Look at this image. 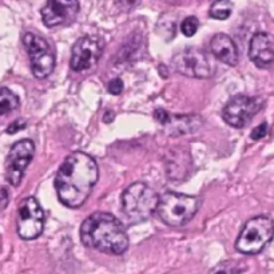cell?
<instances>
[{
	"instance_id": "10",
	"label": "cell",
	"mask_w": 274,
	"mask_h": 274,
	"mask_svg": "<svg viewBox=\"0 0 274 274\" xmlns=\"http://www.w3.org/2000/svg\"><path fill=\"white\" fill-rule=\"evenodd\" d=\"M35 145L30 139H21L11 147L5 160V179L12 186H18L23 179L27 166L31 163Z\"/></svg>"
},
{
	"instance_id": "3",
	"label": "cell",
	"mask_w": 274,
	"mask_h": 274,
	"mask_svg": "<svg viewBox=\"0 0 274 274\" xmlns=\"http://www.w3.org/2000/svg\"><path fill=\"white\" fill-rule=\"evenodd\" d=\"M159 196L143 182L130 185L122 194V210L127 222L131 225L145 222L157 212Z\"/></svg>"
},
{
	"instance_id": "17",
	"label": "cell",
	"mask_w": 274,
	"mask_h": 274,
	"mask_svg": "<svg viewBox=\"0 0 274 274\" xmlns=\"http://www.w3.org/2000/svg\"><path fill=\"white\" fill-rule=\"evenodd\" d=\"M19 107V98L10 88H0V117Z\"/></svg>"
},
{
	"instance_id": "7",
	"label": "cell",
	"mask_w": 274,
	"mask_h": 274,
	"mask_svg": "<svg viewBox=\"0 0 274 274\" xmlns=\"http://www.w3.org/2000/svg\"><path fill=\"white\" fill-rule=\"evenodd\" d=\"M173 67L182 75L199 79L210 78L215 71L212 58L196 47H187L178 52L173 58Z\"/></svg>"
},
{
	"instance_id": "14",
	"label": "cell",
	"mask_w": 274,
	"mask_h": 274,
	"mask_svg": "<svg viewBox=\"0 0 274 274\" xmlns=\"http://www.w3.org/2000/svg\"><path fill=\"white\" fill-rule=\"evenodd\" d=\"M156 119L169 130L171 135H182L194 133L199 126V119L194 115H170L165 110H157Z\"/></svg>"
},
{
	"instance_id": "8",
	"label": "cell",
	"mask_w": 274,
	"mask_h": 274,
	"mask_svg": "<svg viewBox=\"0 0 274 274\" xmlns=\"http://www.w3.org/2000/svg\"><path fill=\"white\" fill-rule=\"evenodd\" d=\"M18 234L23 239H35L44 228V212L37 198L28 196L23 199L18 209Z\"/></svg>"
},
{
	"instance_id": "15",
	"label": "cell",
	"mask_w": 274,
	"mask_h": 274,
	"mask_svg": "<svg viewBox=\"0 0 274 274\" xmlns=\"http://www.w3.org/2000/svg\"><path fill=\"white\" fill-rule=\"evenodd\" d=\"M212 52L218 60H221L229 66L238 64V50L233 39L226 34H217L214 35L210 41Z\"/></svg>"
},
{
	"instance_id": "22",
	"label": "cell",
	"mask_w": 274,
	"mask_h": 274,
	"mask_svg": "<svg viewBox=\"0 0 274 274\" xmlns=\"http://www.w3.org/2000/svg\"><path fill=\"white\" fill-rule=\"evenodd\" d=\"M266 133H268V124L262 123L252 131L250 137H252V139L258 140V139H262L265 135H266Z\"/></svg>"
},
{
	"instance_id": "4",
	"label": "cell",
	"mask_w": 274,
	"mask_h": 274,
	"mask_svg": "<svg viewBox=\"0 0 274 274\" xmlns=\"http://www.w3.org/2000/svg\"><path fill=\"white\" fill-rule=\"evenodd\" d=\"M201 205L198 196L167 192L159 198L157 213L167 226L179 228L192 221Z\"/></svg>"
},
{
	"instance_id": "19",
	"label": "cell",
	"mask_w": 274,
	"mask_h": 274,
	"mask_svg": "<svg viewBox=\"0 0 274 274\" xmlns=\"http://www.w3.org/2000/svg\"><path fill=\"white\" fill-rule=\"evenodd\" d=\"M238 273V266L233 261H225L218 264L215 268H213L209 274H237Z\"/></svg>"
},
{
	"instance_id": "2",
	"label": "cell",
	"mask_w": 274,
	"mask_h": 274,
	"mask_svg": "<svg viewBox=\"0 0 274 274\" xmlns=\"http://www.w3.org/2000/svg\"><path fill=\"white\" fill-rule=\"evenodd\" d=\"M80 239L87 248L115 255L123 254L129 248L126 229L110 213H94L86 218L80 226Z\"/></svg>"
},
{
	"instance_id": "20",
	"label": "cell",
	"mask_w": 274,
	"mask_h": 274,
	"mask_svg": "<svg viewBox=\"0 0 274 274\" xmlns=\"http://www.w3.org/2000/svg\"><path fill=\"white\" fill-rule=\"evenodd\" d=\"M199 27V21L194 16H189L185 20L182 21L181 24V31L185 37H193Z\"/></svg>"
},
{
	"instance_id": "18",
	"label": "cell",
	"mask_w": 274,
	"mask_h": 274,
	"mask_svg": "<svg viewBox=\"0 0 274 274\" xmlns=\"http://www.w3.org/2000/svg\"><path fill=\"white\" fill-rule=\"evenodd\" d=\"M232 11H233V4L230 1L221 0V1L213 3L212 7H210V16L213 19H217V20H225L230 16Z\"/></svg>"
},
{
	"instance_id": "9",
	"label": "cell",
	"mask_w": 274,
	"mask_h": 274,
	"mask_svg": "<svg viewBox=\"0 0 274 274\" xmlns=\"http://www.w3.org/2000/svg\"><path fill=\"white\" fill-rule=\"evenodd\" d=\"M262 106H264V100L261 98L235 95L223 107V120L235 129H242L262 109Z\"/></svg>"
},
{
	"instance_id": "13",
	"label": "cell",
	"mask_w": 274,
	"mask_h": 274,
	"mask_svg": "<svg viewBox=\"0 0 274 274\" xmlns=\"http://www.w3.org/2000/svg\"><path fill=\"white\" fill-rule=\"evenodd\" d=\"M249 58L259 68L274 64V37L268 32H257L249 46Z\"/></svg>"
},
{
	"instance_id": "16",
	"label": "cell",
	"mask_w": 274,
	"mask_h": 274,
	"mask_svg": "<svg viewBox=\"0 0 274 274\" xmlns=\"http://www.w3.org/2000/svg\"><path fill=\"white\" fill-rule=\"evenodd\" d=\"M181 151H171L170 157L166 159V167H167V176H170L171 179H183L185 176L183 174L189 173V167L192 163V157L190 154H187L183 159L179 162V158L182 157Z\"/></svg>"
},
{
	"instance_id": "21",
	"label": "cell",
	"mask_w": 274,
	"mask_h": 274,
	"mask_svg": "<svg viewBox=\"0 0 274 274\" xmlns=\"http://www.w3.org/2000/svg\"><path fill=\"white\" fill-rule=\"evenodd\" d=\"M107 90H109V93L113 94V95H119V94L123 91V82L119 78L113 79V80H110L109 82Z\"/></svg>"
},
{
	"instance_id": "23",
	"label": "cell",
	"mask_w": 274,
	"mask_h": 274,
	"mask_svg": "<svg viewBox=\"0 0 274 274\" xmlns=\"http://www.w3.org/2000/svg\"><path fill=\"white\" fill-rule=\"evenodd\" d=\"M24 127H26V122H24L23 119H18V120L14 122V123H11L10 126H8L7 133H8V134H15V133H18L19 130H23Z\"/></svg>"
},
{
	"instance_id": "11",
	"label": "cell",
	"mask_w": 274,
	"mask_h": 274,
	"mask_svg": "<svg viewBox=\"0 0 274 274\" xmlns=\"http://www.w3.org/2000/svg\"><path fill=\"white\" fill-rule=\"evenodd\" d=\"M103 51V41L97 37H83L77 40L71 50V68L77 73L97 64Z\"/></svg>"
},
{
	"instance_id": "24",
	"label": "cell",
	"mask_w": 274,
	"mask_h": 274,
	"mask_svg": "<svg viewBox=\"0 0 274 274\" xmlns=\"http://www.w3.org/2000/svg\"><path fill=\"white\" fill-rule=\"evenodd\" d=\"M8 203V193L5 189L0 190V207H5Z\"/></svg>"
},
{
	"instance_id": "12",
	"label": "cell",
	"mask_w": 274,
	"mask_h": 274,
	"mask_svg": "<svg viewBox=\"0 0 274 274\" xmlns=\"http://www.w3.org/2000/svg\"><path fill=\"white\" fill-rule=\"evenodd\" d=\"M79 11L78 1L73 0H51L41 8V19L47 27L68 24L75 19Z\"/></svg>"
},
{
	"instance_id": "1",
	"label": "cell",
	"mask_w": 274,
	"mask_h": 274,
	"mask_svg": "<svg viewBox=\"0 0 274 274\" xmlns=\"http://www.w3.org/2000/svg\"><path fill=\"white\" fill-rule=\"evenodd\" d=\"M98 181V165L93 157L75 151L63 160L55 176V190L64 206L78 209L87 201Z\"/></svg>"
},
{
	"instance_id": "6",
	"label": "cell",
	"mask_w": 274,
	"mask_h": 274,
	"mask_svg": "<svg viewBox=\"0 0 274 274\" xmlns=\"http://www.w3.org/2000/svg\"><path fill=\"white\" fill-rule=\"evenodd\" d=\"M23 44L30 57L32 74L38 79L47 78L55 67V54L51 44L35 32H26Z\"/></svg>"
},
{
	"instance_id": "5",
	"label": "cell",
	"mask_w": 274,
	"mask_h": 274,
	"mask_svg": "<svg viewBox=\"0 0 274 274\" xmlns=\"http://www.w3.org/2000/svg\"><path fill=\"white\" fill-rule=\"evenodd\" d=\"M274 222L268 215H258L245 223L235 242V249L242 254H257L273 239Z\"/></svg>"
}]
</instances>
